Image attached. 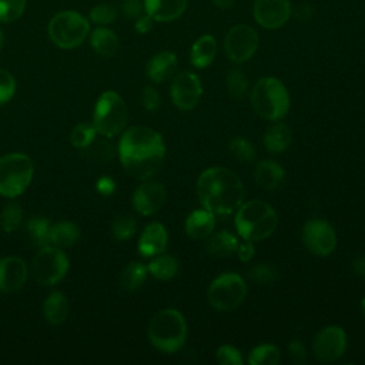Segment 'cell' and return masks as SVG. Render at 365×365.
Masks as SVG:
<instances>
[{
    "mask_svg": "<svg viewBox=\"0 0 365 365\" xmlns=\"http://www.w3.org/2000/svg\"><path fill=\"white\" fill-rule=\"evenodd\" d=\"M140 103L144 107V110L155 111V110H158V107L161 104V98H160L158 91L153 86H145L141 90Z\"/></svg>",
    "mask_w": 365,
    "mask_h": 365,
    "instance_id": "44",
    "label": "cell"
},
{
    "mask_svg": "<svg viewBox=\"0 0 365 365\" xmlns=\"http://www.w3.org/2000/svg\"><path fill=\"white\" fill-rule=\"evenodd\" d=\"M292 141L291 128L284 123H274L269 125L262 137V144L267 151L279 154L284 153Z\"/></svg>",
    "mask_w": 365,
    "mask_h": 365,
    "instance_id": "26",
    "label": "cell"
},
{
    "mask_svg": "<svg viewBox=\"0 0 365 365\" xmlns=\"http://www.w3.org/2000/svg\"><path fill=\"white\" fill-rule=\"evenodd\" d=\"M227 90L231 97L242 98L248 91V78L241 68H231L227 74Z\"/></svg>",
    "mask_w": 365,
    "mask_h": 365,
    "instance_id": "38",
    "label": "cell"
},
{
    "mask_svg": "<svg viewBox=\"0 0 365 365\" xmlns=\"http://www.w3.org/2000/svg\"><path fill=\"white\" fill-rule=\"evenodd\" d=\"M251 106L264 120L278 121L289 110V93L284 83L272 76L261 77L251 90Z\"/></svg>",
    "mask_w": 365,
    "mask_h": 365,
    "instance_id": "5",
    "label": "cell"
},
{
    "mask_svg": "<svg viewBox=\"0 0 365 365\" xmlns=\"http://www.w3.org/2000/svg\"><path fill=\"white\" fill-rule=\"evenodd\" d=\"M51 221L46 217H33L27 221L26 230L29 234V238L33 245L43 248L46 245H50V231H51Z\"/></svg>",
    "mask_w": 365,
    "mask_h": 365,
    "instance_id": "31",
    "label": "cell"
},
{
    "mask_svg": "<svg viewBox=\"0 0 365 365\" xmlns=\"http://www.w3.org/2000/svg\"><path fill=\"white\" fill-rule=\"evenodd\" d=\"M16 93V80L11 73L0 68V104H6Z\"/></svg>",
    "mask_w": 365,
    "mask_h": 365,
    "instance_id": "43",
    "label": "cell"
},
{
    "mask_svg": "<svg viewBox=\"0 0 365 365\" xmlns=\"http://www.w3.org/2000/svg\"><path fill=\"white\" fill-rule=\"evenodd\" d=\"M281 359V351L277 345L261 344L248 354L250 365H277Z\"/></svg>",
    "mask_w": 365,
    "mask_h": 365,
    "instance_id": "33",
    "label": "cell"
},
{
    "mask_svg": "<svg viewBox=\"0 0 365 365\" xmlns=\"http://www.w3.org/2000/svg\"><path fill=\"white\" fill-rule=\"evenodd\" d=\"M128 121V110L121 98L113 90L103 91L94 106L93 124L101 137H115L125 130Z\"/></svg>",
    "mask_w": 365,
    "mask_h": 365,
    "instance_id": "7",
    "label": "cell"
},
{
    "mask_svg": "<svg viewBox=\"0 0 365 365\" xmlns=\"http://www.w3.org/2000/svg\"><path fill=\"white\" fill-rule=\"evenodd\" d=\"M361 309H362V314L365 315V297H364L362 301H361Z\"/></svg>",
    "mask_w": 365,
    "mask_h": 365,
    "instance_id": "53",
    "label": "cell"
},
{
    "mask_svg": "<svg viewBox=\"0 0 365 365\" xmlns=\"http://www.w3.org/2000/svg\"><path fill=\"white\" fill-rule=\"evenodd\" d=\"M168 244V234L164 225L158 221H153L143 230L137 248L140 255L145 258L155 257L165 251Z\"/></svg>",
    "mask_w": 365,
    "mask_h": 365,
    "instance_id": "18",
    "label": "cell"
},
{
    "mask_svg": "<svg viewBox=\"0 0 365 365\" xmlns=\"http://www.w3.org/2000/svg\"><path fill=\"white\" fill-rule=\"evenodd\" d=\"M147 335L153 346L165 354L177 352L187 339V322L184 315L174 309L165 308L157 312L147 328Z\"/></svg>",
    "mask_w": 365,
    "mask_h": 365,
    "instance_id": "4",
    "label": "cell"
},
{
    "mask_svg": "<svg viewBox=\"0 0 365 365\" xmlns=\"http://www.w3.org/2000/svg\"><path fill=\"white\" fill-rule=\"evenodd\" d=\"M26 10V0H0V23L19 20Z\"/></svg>",
    "mask_w": 365,
    "mask_h": 365,
    "instance_id": "40",
    "label": "cell"
},
{
    "mask_svg": "<svg viewBox=\"0 0 365 365\" xmlns=\"http://www.w3.org/2000/svg\"><path fill=\"white\" fill-rule=\"evenodd\" d=\"M97 191L103 195H110L115 190V182L111 177H101L97 181Z\"/></svg>",
    "mask_w": 365,
    "mask_h": 365,
    "instance_id": "49",
    "label": "cell"
},
{
    "mask_svg": "<svg viewBox=\"0 0 365 365\" xmlns=\"http://www.w3.org/2000/svg\"><path fill=\"white\" fill-rule=\"evenodd\" d=\"M147 269L151 277H154L160 281H167L177 275L178 261L173 255L161 252V254L153 257V259L147 265Z\"/></svg>",
    "mask_w": 365,
    "mask_h": 365,
    "instance_id": "29",
    "label": "cell"
},
{
    "mask_svg": "<svg viewBox=\"0 0 365 365\" xmlns=\"http://www.w3.org/2000/svg\"><path fill=\"white\" fill-rule=\"evenodd\" d=\"M29 277V268L20 257L9 255L0 259V291L14 292L24 287Z\"/></svg>",
    "mask_w": 365,
    "mask_h": 365,
    "instance_id": "17",
    "label": "cell"
},
{
    "mask_svg": "<svg viewBox=\"0 0 365 365\" xmlns=\"http://www.w3.org/2000/svg\"><path fill=\"white\" fill-rule=\"evenodd\" d=\"M80 238L78 227L71 221H60L51 225L50 245L57 248H68L74 245Z\"/></svg>",
    "mask_w": 365,
    "mask_h": 365,
    "instance_id": "28",
    "label": "cell"
},
{
    "mask_svg": "<svg viewBox=\"0 0 365 365\" xmlns=\"http://www.w3.org/2000/svg\"><path fill=\"white\" fill-rule=\"evenodd\" d=\"M207 238L205 250L212 257H228L237 251L238 238L227 230L211 232Z\"/></svg>",
    "mask_w": 365,
    "mask_h": 365,
    "instance_id": "27",
    "label": "cell"
},
{
    "mask_svg": "<svg viewBox=\"0 0 365 365\" xmlns=\"http://www.w3.org/2000/svg\"><path fill=\"white\" fill-rule=\"evenodd\" d=\"M98 135L96 127L93 123H78L70 133V141L73 144V147L83 150L84 147H87L96 137Z\"/></svg>",
    "mask_w": 365,
    "mask_h": 365,
    "instance_id": "36",
    "label": "cell"
},
{
    "mask_svg": "<svg viewBox=\"0 0 365 365\" xmlns=\"http://www.w3.org/2000/svg\"><path fill=\"white\" fill-rule=\"evenodd\" d=\"M90 46L101 57H113L120 46L118 36L107 26H97L90 31Z\"/></svg>",
    "mask_w": 365,
    "mask_h": 365,
    "instance_id": "24",
    "label": "cell"
},
{
    "mask_svg": "<svg viewBox=\"0 0 365 365\" xmlns=\"http://www.w3.org/2000/svg\"><path fill=\"white\" fill-rule=\"evenodd\" d=\"M215 227V215L202 208V210H194L190 212L184 222L185 234L192 240H204L207 238Z\"/></svg>",
    "mask_w": 365,
    "mask_h": 365,
    "instance_id": "22",
    "label": "cell"
},
{
    "mask_svg": "<svg viewBox=\"0 0 365 365\" xmlns=\"http://www.w3.org/2000/svg\"><path fill=\"white\" fill-rule=\"evenodd\" d=\"M214 3V6L220 10H228L234 6L235 0H211Z\"/></svg>",
    "mask_w": 365,
    "mask_h": 365,
    "instance_id": "51",
    "label": "cell"
},
{
    "mask_svg": "<svg viewBox=\"0 0 365 365\" xmlns=\"http://www.w3.org/2000/svg\"><path fill=\"white\" fill-rule=\"evenodd\" d=\"M117 19V9L108 3H98L88 11V20L97 26H108Z\"/></svg>",
    "mask_w": 365,
    "mask_h": 365,
    "instance_id": "39",
    "label": "cell"
},
{
    "mask_svg": "<svg viewBox=\"0 0 365 365\" xmlns=\"http://www.w3.org/2000/svg\"><path fill=\"white\" fill-rule=\"evenodd\" d=\"M70 262L67 254L57 247L46 245L40 248L31 261V274L40 285L51 287L60 282L68 272Z\"/></svg>",
    "mask_w": 365,
    "mask_h": 365,
    "instance_id": "10",
    "label": "cell"
},
{
    "mask_svg": "<svg viewBox=\"0 0 365 365\" xmlns=\"http://www.w3.org/2000/svg\"><path fill=\"white\" fill-rule=\"evenodd\" d=\"M34 175L33 160L23 153L0 157V195L14 198L23 194Z\"/></svg>",
    "mask_w": 365,
    "mask_h": 365,
    "instance_id": "8",
    "label": "cell"
},
{
    "mask_svg": "<svg viewBox=\"0 0 365 365\" xmlns=\"http://www.w3.org/2000/svg\"><path fill=\"white\" fill-rule=\"evenodd\" d=\"M80 151L86 160L96 161V163H108L115 155L114 145L107 140V137L104 138L96 137L87 147H84Z\"/></svg>",
    "mask_w": 365,
    "mask_h": 365,
    "instance_id": "32",
    "label": "cell"
},
{
    "mask_svg": "<svg viewBox=\"0 0 365 365\" xmlns=\"http://www.w3.org/2000/svg\"><path fill=\"white\" fill-rule=\"evenodd\" d=\"M228 150L234 158L240 163H251L257 157L254 144L244 137H234L228 143Z\"/></svg>",
    "mask_w": 365,
    "mask_h": 365,
    "instance_id": "35",
    "label": "cell"
},
{
    "mask_svg": "<svg viewBox=\"0 0 365 365\" xmlns=\"http://www.w3.org/2000/svg\"><path fill=\"white\" fill-rule=\"evenodd\" d=\"M117 154L127 174L144 181L153 178L161 170L165 144L155 130L133 125L121 133Z\"/></svg>",
    "mask_w": 365,
    "mask_h": 365,
    "instance_id": "1",
    "label": "cell"
},
{
    "mask_svg": "<svg viewBox=\"0 0 365 365\" xmlns=\"http://www.w3.org/2000/svg\"><path fill=\"white\" fill-rule=\"evenodd\" d=\"M170 94L173 104L182 110H192L201 100L202 84L200 77L192 71H180L173 77Z\"/></svg>",
    "mask_w": 365,
    "mask_h": 365,
    "instance_id": "13",
    "label": "cell"
},
{
    "mask_svg": "<svg viewBox=\"0 0 365 365\" xmlns=\"http://www.w3.org/2000/svg\"><path fill=\"white\" fill-rule=\"evenodd\" d=\"M240 177L225 167H210L197 180V195L202 207L214 215H230L244 202Z\"/></svg>",
    "mask_w": 365,
    "mask_h": 365,
    "instance_id": "2",
    "label": "cell"
},
{
    "mask_svg": "<svg viewBox=\"0 0 365 365\" xmlns=\"http://www.w3.org/2000/svg\"><path fill=\"white\" fill-rule=\"evenodd\" d=\"M346 334L338 325L322 328L312 341V351L322 362H332L339 359L346 349Z\"/></svg>",
    "mask_w": 365,
    "mask_h": 365,
    "instance_id": "15",
    "label": "cell"
},
{
    "mask_svg": "<svg viewBox=\"0 0 365 365\" xmlns=\"http://www.w3.org/2000/svg\"><path fill=\"white\" fill-rule=\"evenodd\" d=\"M3 44H4V33H3V30L0 29V50L3 48Z\"/></svg>",
    "mask_w": 365,
    "mask_h": 365,
    "instance_id": "52",
    "label": "cell"
},
{
    "mask_svg": "<svg viewBox=\"0 0 365 365\" xmlns=\"http://www.w3.org/2000/svg\"><path fill=\"white\" fill-rule=\"evenodd\" d=\"M288 354H289V359L295 365H302L307 362V349L302 345V342L298 339H292L288 344Z\"/></svg>",
    "mask_w": 365,
    "mask_h": 365,
    "instance_id": "46",
    "label": "cell"
},
{
    "mask_svg": "<svg viewBox=\"0 0 365 365\" xmlns=\"http://www.w3.org/2000/svg\"><path fill=\"white\" fill-rule=\"evenodd\" d=\"M121 13L128 20H135L141 14H144V3L143 0H123L121 3Z\"/></svg>",
    "mask_w": 365,
    "mask_h": 365,
    "instance_id": "45",
    "label": "cell"
},
{
    "mask_svg": "<svg viewBox=\"0 0 365 365\" xmlns=\"http://www.w3.org/2000/svg\"><path fill=\"white\" fill-rule=\"evenodd\" d=\"M234 224L242 240L257 242L268 238L275 231L278 217L268 202L262 200H250L237 208Z\"/></svg>",
    "mask_w": 365,
    "mask_h": 365,
    "instance_id": "3",
    "label": "cell"
},
{
    "mask_svg": "<svg viewBox=\"0 0 365 365\" xmlns=\"http://www.w3.org/2000/svg\"><path fill=\"white\" fill-rule=\"evenodd\" d=\"M178 58L173 51H158L145 64V74L153 83H164L175 74Z\"/></svg>",
    "mask_w": 365,
    "mask_h": 365,
    "instance_id": "20",
    "label": "cell"
},
{
    "mask_svg": "<svg viewBox=\"0 0 365 365\" xmlns=\"http://www.w3.org/2000/svg\"><path fill=\"white\" fill-rule=\"evenodd\" d=\"M352 269L356 275L365 277V255H361L352 261Z\"/></svg>",
    "mask_w": 365,
    "mask_h": 365,
    "instance_id": "50",
    "label": "cell"
},
{
    "mask_svg": "<svg viewBox=\"0 0 365 365\" xmlns=\"http://www.w3.org/2000/svg\"><path fill=\"white\" fill-rule=\"evenodd\" d=\"M70 312V304L61 291H53L43 302V315L51 325L63 324Z\"/></svg>",
    "mask_w": 365,
    "mask_h": 365,
    "instance_id": "25",
    "label": "cell"
},
{
    "mask_svg": "<svg viewBox=\"0 0 365 365\" xmlns=\"http://www.w3.org/2000/svg\"><path fill=\"white\" fill-rule=\"evenodd\" d=\"M144 11L158 23H170L180 19L188 6V0H143Z\"/></svg>",
    "mask_w": 365,
    "mask_h": 365,
    "instance_id": "19",
    "label": "cell"
},
{
    "mask_svg": "<svg viewBox=\"0 0 365 365\" xmlns=\"http://www.w3.org/2000/svg\"><path fill=\"white\" fill-rule=\"evenodd\" d=\"M235 252H237L240 261H242V262L251 261L254 258V255H255L254 242L248 241V240H244L242 242H238V247H237Z\"/></svg>",
    "mask_w": 365,
    "mask_h": 365,
    "instance_id": "47",
    "label": "cell"
},
{
    "mask_svg": "<svg viewBox=\"0 0 365 365\" xmlns=\"http://www.w3.org/2000/svg\"><path fill=\"white\" fill-rule=\"evenodd\" d=\"M247 297L244 278L237 272H224L218 275L208 287L207 298L217 311H232L238 308Z\"/></svg>",
    "mask_w": 365,
    "mask_h": 365,
    "instance_id": "9",
    "label": "cell"
},
{
    "mask_svg": "<svg viewBox=\"0 0 365 365\" xmlns=\"http://www.w3.org/2000/svg\"><path fill=\"white\" fill-rule=\"evenodd\" d=\"M23 208L19 202H9L0 211V228L4 232H14L21 227Z\"/></svg>",
    "mask_w": 365,
    "mask_h": 365,
    "instance_id": "34",
    "label": "cell"
},
{
    "mask_svg": "<svg viewBox=\"0 0 365 365\" xmlns=\"http://www.w3.org/2000/svg\"><path fill=\"white\" fill-rule=\"evenodd\" d=\"M302 242L309 252L327 257L332 254L336 247V232L328 221L312 218L302 227Z\"/></svg>",
    "mask_w": 365,
    "mask_h": 365,
    "instance_id": "12",
    "label": "cell"
},
{
    "mask_svg": "<svg viewBox=\"0 0 365 365\" xmlns=\"http://www.w3.org/2000/svg\"><path fill=\"white\" fill-rule=\"evenodd\" d=\"M147 275V265L138 261H131L123 268L120 274V285L125 291H137L145 282Z\"/></svg>",
    "mask_w": 365,
    "mask_h": 365,
    "instance_id": "30",
    "label": "cell"
},
{
    "mask_svg": "<svg viewBox=\"0 0 365 365\" xmlns=\"http://www.w3.org/2000/svg\"><path fill=\"white\" fill-rule=\"evenodd\" d=\"M153 24H154V20L147 13H144L138 19L134 20V30L138 34H147L148 31H151Z\"/></svg>",
    "mask_w": 365,
    "mask_h": 365,
    "instance_id": "48",
    "label": "cell"
},
{
    "mask_svg": "<svg viewBox=\"0 0 365 365\" xmlns=\"http://www.w3.org/2000/svg\"><path fill=\"white\" fill-rule=\"evenodd\" d=\"M90 20L76 10H61L56 13L47 26V33L54 46L71 50L84 43L90 36Z\"/></svg>",
    "mask_w": 365,
    "mask_h": 365,
    "instance_id": "6",
    "label": "cell"
},
{
    "mask_svg": "<svg viewBox=\"0 0 365 365\" xmlns=\"http://www.w3.org/2000/svg\"><path fill=\"white\" fill-rule=\"evenodd\" d=\"M254 178L261 188L274 191L284 184L285 171L278 163L272 160H261L254 168Z\"/></svg>",
    "mask_w": 365,
    "mask_h": 365,
    "instance_id": "21",
    "label": "cell"
},
{
    "mask_svg": "<svg viewBox=\"0 0 365 365\" xmlns=\"http://www.w3.org/2000/svg\"><path fill=\"white\" fill-rule=\"evenodd\" d=\"M218 51V43L212 34L200 36L190 48V61L195 68L208 67Z\"/></svg>",
    "mask_w": 365,
    "mask_h": 365,
    "instance_id": "23",
    "label": "cell"
},
{
    "mask_svg": "<svg viewBox=\"0 0 365 365\" xmlns=\"http://www.w3.org/2000/svg\"><path fill=\"white\" fill-rule=\"evenodd\" d=\"M215 358H217V362L221 365H241L244 362L241 352L234 345H230V344H224L218 346L215 352Z\"/></svg>",
    "mask_w": 365,
    "mask_h": 365,
    "instance_id": "42",
    "label": "cell"
},
{
    "mask_svg": "<svg viewBox=\"0 0 365 365\" xmlns=\"http://www.w3.org/2000/svg\"><path fill=\"white\" fill-rule=\"evenodd\" d=\"M259 46L257 30L245 23L231 26L224 37V53L231 63L241 64L254 57Z\"/></svg>",
    "mask_w": 365,
    "mask_h": 365,
    "instance_id": "11",
    "label": "cell"
},
{
    "mask_svg": "<svg viewBox=\"0 0 365 365\" xmlns=\"http://www.w3.org/2000/svg\"><path fill=\"white\" fill-rule=\"evenodd\" d=\"M248 278L258 284H268L277 278V271L272 265L261 262V264H255L254 267L250 268Z\"/></svg>",
    "mask_w": 365,
    "mask_h": 365,
    "instance_id": "41",
    "label": "cell"
},
{
    "mask_svg": "<svg viewBox=\"0 0 365 365\" xmlns=\"http://www.w3.org/2000/svg\"><path fill=\"white\" fill-rule=\"evenodd\" d=\"M165 187L155 180H144L133 192V208L141 215L157 212L165 202Z\"/></svg>",
    "mask_w": 365,
    "mask_h": 365,
    "instance_id": "16",
    "label": "cell"
},
{
    "mask_svg": "<svg viewBox=\"0 0 365 365\" xmlns=\"http://www.w3.org/2000/svg\"><path fill=\"white\" fill-rule=\"evenodd\" d=\"M292 16L289 0H254L252 17L265 30H277L288 23Z\"/></svg>",
    "mask_w": 365,
    "mask_h": 365,
    "instance_id": "14",
    "label": "cell"
},
{
    "mask_svg": "<svg viewBox=\"0 0 365 365\" xmlns=\"http://www.w3.org/2000/svg\"><path fill=\"white\" fill-rule=\"evenodd\" d=\"M137 231V221L131 215H118L111 224V234L118 241L130 240Z\"/></svg>",
    "mask_w": 365,
    "mask_h": 365,
    "instance_id": "37",
    "label": "cell"
}]
</instances>
